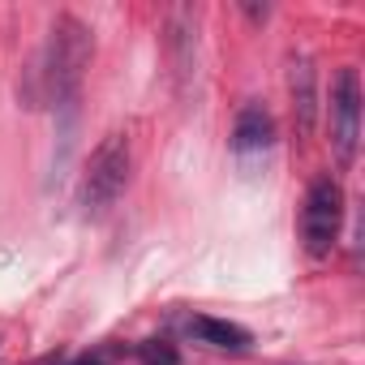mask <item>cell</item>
<instances>
[{
    "instance_id": "cell-8",
    "label": "cell",
    "mask_w": 365,
    "mask_h": 365,
    "mask_svg": "<svg viewBox=\"0 0 365 365\" xmlns=\"http://www.w3.org/2000/svg\"><path fill=\"white\" fill-rule=\"evenodd\" d=\"M138 356H142V365H176L180 361L168 339H142L138 344Z\"/></svg>"
},
{
    "instance_id": "cell-2",
    "label": "cell",
    "mask_w": 365,
    "mask_h": 365,
    "mask_svg": "<svg viewBox=\"0 0 365 365\" xmlns=\"http://www.w3.org/2000/svg\"><path fill=\"white\" fill-rule=\"evenodd\" d=\"M339 224H344V190L335 176H318L309 194H305V207H301V241H305V254L309 258H327L339 241Z\"/></svg>"
},
{
    "instance_id": "cell-6",
    "label": "cell",
    "mask_w": 365,
    "mask_h": 365,
    "mask_svg": "<svg viewBox=\"0 0 365 365\" xmlns=\"http://www.w3.org/2000/svg\"><path fill=\"white\" fill-rule=\"evenodd\" d=\"M271 142H275V120H271V112H267L262 103L241 108V116H237V125H232V150H237V155H258V150H267Z\"/></svg>"
},
{
    "instance_id": "cell-3",
    "label": "cell",
    "mask_w": 365,
    "mask_h": 365,
    "mask_svg": "<svg viewBox=\"0 0 365 365\" xmlns=\"http://www.w3.org/2000/svg\"><path fill=\"white\" fill-rule=\"evenodd\" d=\"M125 180H129V138L125 133H108L91 163H86V176H82V202L86 211H108L120 190H125Z\"/></svg>"
},
{
    "instance_id": "cell-4",
    "label": "cell",
    "mask_w": 365,
    "mask_h": 365,
    "mask_svg": "<svg viewBox=\"0 0 365 365\" xmlns=\"http://www.w3.org/2000/svg\"><path fill=\"white\" fill-rule=\"evenodd\" d=\"M331 155L339 168H352L361 142V78L356 69H339L331 82Z\"/></svg>"
},
{
    "instance_id": "cell-5",
    "label": "cell",
    "mask_w": 365,
    "mask_h": 365,
    "mask_svg": "<svg viewBox=\"0 0 365 365\" xmlns=\"http://www.w3.org/2000/svg\"><path fill=\"white\" fill-rule=\"evenodd\" d=\"M288 95H292V125H297V138H309V133H314V120H318V86H314V61H309V56H292Z\"/></svg>"
},
{
    "instance_id": "cell-1",
    "label": "cell",
    "mask_w": 365,
    "mask_h": 365,
    "mask_svg": "<svg viewBox=\"0 0 365 365\" xmlns=\"http://www.w3.org/2000/svg\"><path fill=\"white\" fill-rule=\"evenodd\" d=\"M91 52H95V39L91 31L73 18V14H61L48 31V43L43 52L35 56L31 65V82H26V108H69L78 99V86H82V73L91 65Z\"/></svg>"
},
{
    "instance_id": "cell-7",
    "label": "cell",
    "mask_w": 365,
    "mask_h": 365,
    "mask_svg": "<svg viewBox=\"0 0 365 365\" xmlns=\"http://www.w3.org/2000/svg\"><path fill=\"white\" fill-rule=\"evenodd\" d=\"M185 331L211 348H224V352H245L250 348V331L237 327V322H224V318H185Z\"/></svg>"
}]
</instances>
